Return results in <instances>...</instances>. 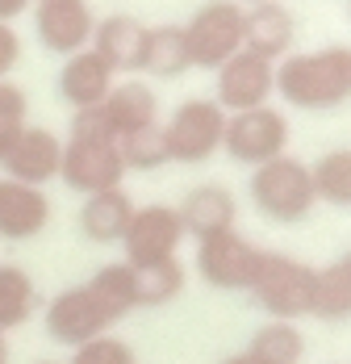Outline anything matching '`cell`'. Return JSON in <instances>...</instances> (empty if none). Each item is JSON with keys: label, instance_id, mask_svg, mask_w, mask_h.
Returning a JSON list of instances; mask_svg holds the SVG:
<instances>
[{"label": "cell", "instance_id": "obj_18", "mask_svg": "<svg viewBox=\"0 0 351 364\" xmlns=\"http://www.w3.org/2000/svg\"><path fill=\"white\" fill-rule=\"evenodd\" d=\"M142 38L146 26L130 13H113L105 21L92 26V50L109 63V72H139L142 68Z\"/></svg>", "mask_w": 351, "mask_h": 364}, {"label": "cell", "instance_id": "obj_4", "mask_svg": "<svg viewBox=\"0 0 351 364\" xmlns=\"http://www.w3.org/2000/svg\"><path fill=\"white\" fill-rule=\"evenodd\" d=\"M314 289H318V268L293 259V255L268 252L264 268L251 285V297L268 310V318L276 323H297L306 314H314Z\"/></svg>", "mask_w": 351, "mask_h": 364}, {"label": "cell", "instance_id": "obj_33", "mask_svg": "<svg viewBox=\"0 0 351 364\" xmlns=\"http://www.w3.org/2000/svg\"><path fill=\"white\" fill-rule=\"evenodd\" d=\"M222 364H264V360H259L255 352H247V348H243V352H234V356H226Z\"/></svg>", "mask_w": 351, "mask_h": 364}, {"label": "cell", "instance_id": "obj_13", "mask_svg": "<svg viewBox=\"0 0 351 364\" xmlns=\"http://www.w3.org/2000/svg\"><path fill=\"white\" fill-rule=\"evenodd\" d=\"M59 159H63V139L46 126H30L9 143V151L0 155V168L9 181H21V184H42L59 176Z\"/></svg>", "mask_w": 351, "mask_h": 364}, {"label": "cell", "instance_id": "obj_25", "mask_svg": "<svg viewBox=\"0 0 351 364\" xmlns=\"http://www.w3.org/2000/svg\"><path fill=\"white\" fill-rule=\"evenodd\" d=\"M310 176H314L318 201L339 205V210H351V146L326 151L314 168H310Z\"/></svg>", "mask_w": 351, "mask_h": 364}, {"label": "cell", "instance_id": "obj_26", "mask_svg": "<svg viewBox=\"0 0 351 364\" xmlns=\"http://www.w3.org/2000/svg\"><path fill=\"white\" fill-rule=\"evenodd\" d=\"M247 352H255L264 364H301L306 339H301L297 323H276V318H268L264 327L255 331V339H251Z\"/></svg>", "mask_w": 351, "mask_h": 364}, {"label": "cell", "instance_id": "obj_9", "mask_svg": "<svg viewBox=\"0 0 351 364\" xmlns=\"http://www.w3.org/2000/svg\"><path fill=\"white\" fill-rule=\"evenodd\" d=\"M276 92V63L255 55V50H239L217 68V105L222 113H243L268 105V97Z\"/></svg>", "mask_w": 351, "mask_h": 364}, {"label": "cell", "instance_id": "obj_28", "mask_svg": "<svg viewBox=\"0 0 351 364\" xmlns=\"http://www.w3.org/2000/svg\"><path fill=\"white\" fill-rule=\"evenodd\" d=\"M117 151H122L126 172H130V168H134V172H159L163 164H172V159H168V143H163V126H159V122L122 134V139H117Z\"/></svg>", "mask_w": 351, "mask_h": 364}, {"label": "cell", "instance_id": "obj_36", "mask_svg": "<svg viewBox=\"0 0 351 364\" xmlns=\"http://www.w3.org/2000/svg\"><path fill=\"white\" fill-rule=\"evenodd\" d=\"M42 364H55V360H42Z\"/></svg>", "mask_w": 351, "mask_h": 364}, {"label": "cell", "instance_id": "obj_20", "mask_svg": "<svg viewBox=\"0 0 351 364\" xmlns=\"http://www.w3.org/2000/svg\"><path fill=\"white\" fill-rule=\"evenodd\" d=\"M101 113L113 126V134H130V130H142V126H155L159 122V97L142 84V80H126V84H113L109 97L101 101Z\"/></svg>", "mask_w": 351, "mask_h": 364}, {"label": "cell", "instance_id": "obj_31", "mask_svg": "<svg viewBox=\"0 0 351 364\" xmlns=\"http://www.w3.org/2000/svg\"><path fill=\"white\" fill-rule=\"evenodd\" d=\"M17 63H21V38L9 21H0V80H9Z\"/></svg>", "mask_w": 351, "mask_h": 364}, {"label": "cell", "instance_id": "obj_10", "mask_svg": "<svg viewBox=\"0 0 351 364\" xmlns=\"http://www.w3.org/2000/svg\"><path fill=\"white\" fill-rule=\"evenodd\" d=\"M180 239H184V226L172 205H142V210H134V218L122 235V252H126L130 268H146L159 259H176Z\"/></svg>", "mask_w": 351, "mask_h": 364}, {"label": "cell", "instance_id": "obj_14", "mask_svg": "<svg viewBox=\"0 0 351 364\" xmlns=\"http://www.w3.org/2000/svg\"><path fill=\"white\" fill-rule=\"evenodd\" d=\"M50 222V197L38 184H21L0 176V239L26 243L46 230Z\"/></svg>", "mask_w": 351, "mask_h": 364}, {"label": "cell", "instance_id": "obj_6", "mask_svg": "<svg viewBox=\"0 0 351 364\" xmlns=\"http://www.w3.org/2000/svg\"><path fill=\"white\" fill-rule=\"evenodd\" d=\"M264 247H255L251 239H243L239 230H217L197 239V277L226 293H247L255 285L259 268H264Z\"/></svg>", "mask_w": 351, "mask_h": 364}, {"label": "cell", "instance_id": "obj_29", "mask_svg": "<svg viewBox=\"0 0 351 364\" xmlns=\"http://www.w3.org/2000/svg\"><path fill=\"white\" fill-rule=\"evenodd\" d=\"M68 364H139V356H134V348H130L126 339H117V335L105 331V335H97V339L71 348Z\"/></svg>", "mask_w": 351, "mask_h": 364}, {"label": "cell", "instance_id": "obj_16", "mask_svg": "<svg viewBox=\"0 0 351 364\" xmlns=\"http://www.w3.org/2000/svg\"><path fill=\"white\" fill-rule=\"evenodd\" d=\"M109 88H113V72H109V63L92 50V46L68 55V63H63V72H59V97H63L75 113L97 109L109 97Z\"/></svg>", "mask_w": 351, "mask_h": 364}, {"label": "cell", "instance_id": "obj_35", "mask_svg": "<svg viewBox=\"0 0 351 364\" xmlns=\"http://www.w3.org/2000/svg\"><path fill=\"white\" fill-rule=\"evenodd\" d=\"M239 4H264V0H239Z\"/></svg>", "mask_w": 351, "mask_h": 364}, {"label": "cell", "instance_id": "obj_3", "mask_svg": "<svg viewBox=\"0 0 351 364\" xmlns=\"http://www.w3.org/2000/svg\"><path fill=\"white\" fill-rule=\"evenodd\" d=\"M318 193H314V176L310 164L297 155H276L268 164H259L251 172V205L272 222H301L314 210Z\"/></svg>", "mask_w": 351, "mask_h": 364}, {"label": "cell", "instance_id": "obj_34", "mask_svg": "<svg viewBox=\"0 0 351 364\" xmlns=\"http://www.w3.org/2000/svg\"><path fill=\"white\" fill-rule=\"evenodd\" d=\"M0 364H9V335L0 331Z\"/></svg>", "mask_w": 351, "mask_h": 364}, {"label": "cell", "instance_id": "obj_7", "mask_svg": "<svg viewBox=\"0 0 351 364\" xmlns=\"http://www.w3.org/2000/svg\"><path fill=\"white\" fill-rule=\"evenodd\" d=\"M184 42H188L193 68H210V72L222 68L230 55L243 50V4L239 0L201 4L184 26Z\"/></svg>", "mask_w": 351, "mask_h": 364}, {"label": "cell", "instance_id": "obj_12", "mask_svg": "<svg viewBox=\"0 0 351 364\" xmlns=\"http://www.w3.org/2000/svg\"><path fill=\"white\" fill-rule=\"evenodd\" d=\"M92 9L88 0H34V30L38 42L50 50V55H75L92 42Z\"/></svg>", "mask_w": 351, "mask_h": 364}, {"label": "cell", "instance_id": "obj_2", "mask_svg": "<svg viewBox=\"0 0 351 364\" xmlns=\"http://www.w3.org/2000/svg\"><path fill=\"white\" fill-rule=\"evenodd\" d=\"M276 92L293 109H339L351 101V46H322L284 55Z\"/></svg>", "mask_w": 351, "mask_h": 364}, {"label": "cell", "instance_id": "obj_19", "mask_svg": "<svg viewBox=\"0 0 351 364\" xmlns=\"http://www.w3.org/2000/svg\"><path fill=\"white\" fill-rule=\"evenodd\" d=\"M134 201L126 188H105V193H92L84 205H80V230L84 239L92 243H122L126 226L134 218Z\"/></svg>", "mask_w": 351, "mask_h": 364}, {"label": "cell", "instance_id": "obj_11", "mask_svg": "<svg viewBox=\"0 0 351 364\" xmlns=\"http://www.w3.org/2000/svg\"><path fill=\"white\" fill-rule=\"evenodd\" d=\"M109 327L113 323L105 318V310L97 306V297L84 289V285L59 289L50 297V306H46V335L55 343H63V348H80V343L105 335Z\"/></svg>", "mask_w": 351, "mask_h": 364}, {"label": "cell", "instance_id": "obj_27", "mask_svg": "<svg viewBox=\"0 0 351 364\" xmlns=\"http://www.w3.org/2000/svg\"><path fill=\"white\" fill-rule=\"evenodd\" d=\"M184 264L180 255L176 259H159V264H146L134 268V285H139V306H168L184 293Z\"/></svg>", "mask_w": 351, "mask_h": 364}, {"label": "cell", "instance_id": "obj_30", "mask_svg": "<svg viewBox=\"0 0 351 364\" xmlns=\"http://www.w3.org/2000/svg\"><path fill=\"white\" fill-rule=\"evenodd\" d=\"M26 113H30L26 92H21L13 80H0V155H4L9 143L26 130Z\"/></svg>", "mask_w": 351, "mask_h": 364}, {"label": "cell", "instance_id": "obj_1", "mask_svg": "<svg viewBox=\"0 0 351 364\" xmlns=\"http://www.w3.org/2000/svg\"><path fill=\"white\" fill-rule=\"evenodd\" d=\"M126 164L117 151V134L105 122L101 105L97 109H80L71 117V134L63 143V159H59V181L71 193H105V188H122Z\"/></svg>", "mask_w": 351, "mask_h": 364}, {"label": "cell", "instance_id": "obj_23", "mask_svg": "<svg viewBox=\"0 0 351 364\" xmlns=\"http://www.w3.org/2000/svg\"><path fill=\"white\" fill-rule=\"evenodd\" d=\"M38 310V285L21 264H0V331L26 327Z\"/></svg>", "mask_w": 351, "mask_h": 364}, {"label": "cell", "instance_id": "obj_24", "mask_svg": "<svg viewBox=\"0 0 351 364\" xmlns=\"http://www.w3.org/2000/svg\"><path fill=\"white\" fill-rule=\"evenodd\" d=\"M314 318H326V323L351 318V252L339 255V259L326 264V268H318Z\"/></svg>", "mask_w": 351, "mask_h": 364}, {"label": "cell", "instance_id": "obj_8", "mask_svg": "<svg viewBox=\"0 0 351 364\" xmlns=\"http://www.w3.org/2000/svg\"><path fill=\"white\" fill-rule=\"evenodd\" d=\"M288 146V122L281 109L259 105V109H243V113H226V134H222V151L234 164H268L284 155Z\"/></svg>", "mask_w": 351, "mask_h": 364}, {"label": "cell", "instance_id": "obj_21", "mask_svg": "<svg viewBox=\"0 0 351 364\" xmlns=\"http://www.w3.org/2000/svg\"><path fill=\"white\" fill-rule=\"evenodd\" d=\"M193 68L188 59V42H184V26H151L142 38V68L155 80H180Z\"/></svg>", "mask_w": 351, "mask_h": 364}, {"label": "cell", "instance_id": "obj_5", "mask_svg": "<svg viewBox=\"0 0 351 364\" xmlns=\"http://www.w3.org/2000/svg\"><path fill=\"white\" fill-rule=\"evenodd\" d=\"M222 134H226L222 105L213 97H188V101L176 105V113L163 126L168 159L172 164H210L222 151Z\"/></svg>", "mask_w": 351, "mask_h": 364}, {"label": "cell", "instance_id": "obj_32", "mask_svg": "<svg viewBox=\"0 0 351 364\" xmlns=\"http://www.w3.org/2000/svg\"><path fill=\"white\" fill-rule=\"evenodd\" d=\"M30 4H34V0H0V21H9V26H13V17H21Z\"/></svg>", "mask_w": 351, "mask_h": 364}, {"label": "cell", "instance_id": "obj_22", "mask_svg": "<svg viewBox=\"0 0 351 364\" xmlns=\"http://www.w3.org/2000/svg\"><path fill=\"white\" fill-rule=\"evenodd\" d=\"M84 289L97 297V306L105 310L109 323H122L130 310H139V285H134V268L130 264H105L97 268Z\"/></svg>", "mask_w": 351, "mask_h": 364}, {"label": "cell", "instance_id": "obj_17", "mask_svg": "<svg viewBox=\"0 0 351 364\" xmlns=\"http://www.w3.org/2000/svg\"><path fill=\"white\" fill-rule=\"evenodd\" d=\"M176 214H180L184 235L205 239V235H217V230H234L239 201H234V193L226 184H197Z\"/></svg>", "mask_w": 351, "mask_h": 364}, {"label": "cell", "instance_id": "obj_15", "mask_svg": "<svg viewBox=\"0 0 351 364\" xmlns=\"http://www.w3.org/2000/svg\"><path fill=\"white\" fill-rule=\"evenodd\" d=\"M293 38H297V17L284 9L281 0H264L243 9V46L264 55V59H284L293 55Z\"/></svg>", "mask_w": 351, "mask_h": 364}]
</instances>
